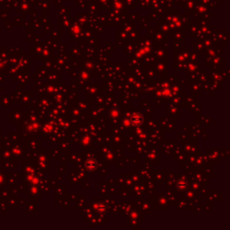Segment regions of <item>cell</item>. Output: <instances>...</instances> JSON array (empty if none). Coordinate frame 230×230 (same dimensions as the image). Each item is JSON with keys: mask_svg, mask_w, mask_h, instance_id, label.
<instances>
[]
</instances>
